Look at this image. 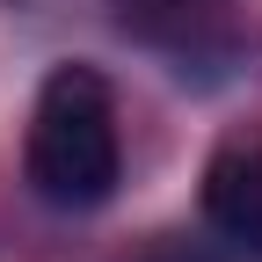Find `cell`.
<instances>
[{"mask_svg":"<svg viewBox=\"0 0 262 262\" xmlns=\"http://www.w3.org/2000/svg\"><path fill=\"white\" fill-rule=\"evenodd\" d=\"M22 182L51 211H102L124 182L117 95L95 66H51L22 131Z\"/></svg>","mask_w":262,"mask_h":262,"instance_id":"1","label":"cell"},{"mask_svg":"<svg viewBox=\"0 0 262 262\" xmlns=\"http://www.w3.org/2000/svg\"><path fill=\"white\" fill-rule=\"evenodd\" d=\"M117 29L153 51H168L182 73L189 58H226L233 51V8L241 0H110Z\"/></svg>","mask_w":262,"mask_h":262,"instance_id":"2","label":"cell"},{"mask_svg":"<svg viewBox=\"0 0 262 262\" xmlns=\"http://www.w3.org/2000/svg\"><path fill=\"white\" fill-rule=\"evenodd\" d=\"M204 226L226 248L262 255V139L255 131H233V139L211 146V160H204Z\"/></svg>","mask_w":262,"mask_h":262,"instance_id":"3","label":"cell"},{"mask_svg":"<svg viewBox=\"0 0 262 262\" xmlns=\"http://www.w3.org/2000/svg\"><path fill=\"white\" fill-rule=\"evenodd\" d=\"M146 262H219V255H211V248H196V241H160Z\"/></svg>","mask_w":262,"mask_h":262,"instance_id":"4","label":"cell"}]
</instances>
